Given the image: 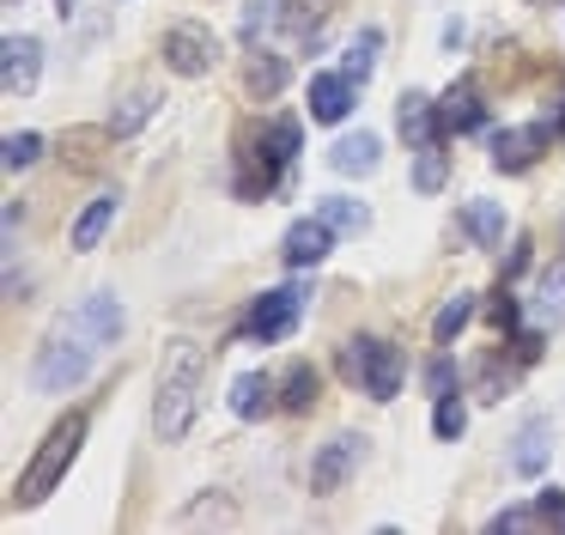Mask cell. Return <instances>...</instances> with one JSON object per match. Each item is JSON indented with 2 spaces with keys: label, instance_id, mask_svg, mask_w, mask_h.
<instances>
[{
  "label": "cell",
  "instance_id": "obj_1",
  "mask_svg": "<svg viewBox=\"0 0 565 535\" xmlns=\"http://www.w3.org/2000/svg\"><path fill=\"white\" fill-rule=\"evenodd\" d=\"M201 384H207V347H195V340H171L164 371H159V401H152V426H159L164 444H177V438L195 426Z\"/></svg>",
  "mask_w": 565,
  "mask_h": 535
},
{
  "label": "cell",
  "instance_id": "obj_2",
  "mask_svg": "<svg viewBox=\"0 0 565 535\" xmlns=\"http://www.w3.org/2000/svg\"><path fill=\"white\" fill-rule=\"evenodd\" d=\"M86 413H62V426H55V432L50 438H43V444H38V457H31V469L25 474H19V505H43V499H50L55 493V486H62V474L67 469H74V457H79V444H86Z\"/></svg>",
  "mask_w": 565,
  "mask_h": 535
},
{
  "label": "cell",
  "instance_id": "obj_3",
  "mask_svg": "<svg viewBox=\"0 0 565 535\" xmlns=\"http://www.w3.org/2000/svg\"><path fill=\"white\" fill-rule=\"evenodd\" d=\"M341 371L371 401H395V389H402V347H390L383 335H353L341 347Z\"/></svg>",
  "mask_w": 565,
  "mask_h": 535
},
{
  "label": "cell",
  "instance_id": "obj_4",
  "mask_svg": "<svg viewBox=\"0 0 565 535\" xmlns=\"http://www.w3.org/2000/svg\"><path fill=\"white\" fill-rule=\"evenodd\" d=\"M86 371H92V347L79 340V323H74L67 335H50V340L38 347V365H31V384H38L43 396H62V389L86 384Z\"/></svg>",
  "mask_w": 565,
  "mask_h": 535
},
{
  "label": "cell",
  "instance_id": "obj_5",
  "mask_svg": "<svg viewBox=\"0 0 565 535\" xmlns=\"http://www.w3.org/2000/svg\"><path fill=\"white\" fill-rule=\"evenodd\" d=\"M213 61H220V36L207 31V24L183 19L164 31V67L183 73V80H195V73H213Z\"/></svg>",
  "mask_w": 565,
  "mask_h": 535
},
{
  "label": "cell",
  "instance_id": "obj_6",
  "mask_svg": "<svg viewBox=\"0 0 565 535\" xmlns=\"http://www.w3.org/2000/svg\"><path fill=\"white\" fill-rule=\"evenodd\" d=\"M305 304H310V286L262 292V298L249 304V335H256V340H286L298 328V316H305Z\"/></svg>",
  "mask_w": 565,
  "mask_h": 535
},
{
  "label": "cell",
  "instance_id": "obj_7",
  "mask_svg": "<svg viewBox=\"0 0 565 535\" xmlns=\"http://www.w3.org/2000/svg\"><path fill=\"white\" fill-rule=\"evenodd\" d=\"M365 462V438L359 432H334L329 444L317 450V462H310V493H341V481H353V469Z\"/></svg>",
  "mask_w": 565,
  "mask_h": 535
},
{
  "label": "cell",
  "instance_id": "obj_8",
  "mask_svg": "<svg viewBox=\"0 0 565 535\" xmlns=\"http://www.w3.org/2000/svg\"><path fill=\"white\" fill-rule=\"evenodd\" d=\"M38 73H43L38 36H7L0 43V85H7V97H31L38 92Z\"/></svg>",
  "mask_w": 565,
  "mask_h": 535
},
{
  "label": "cell",
  "instance_id": "obj_9",
  "mask_svg": "<svg viewBox=\"0 0 565 535\" xmlns=\"http://www.w3.org/2000/svg\"><path fill=\"white\" fill-rule=\"evenodd\" d=\"M395 128H402V140L419 153V146L444 140V109L431 104L426 92H402V104H395Z\"/></svg>",
  "mask_w": 565,
  "mask_h": 535
},
{
  "label": "cell",
  "instance_id": "obj_10",
  "mask_svg": "<svg viewBox=\"0 0 565 535\" xmlns=\"http://www.w3.org/2000/svg\"><path fill=\"white\" fill-rule=\"evenodd\" d=\"M329 243H334V225L329 219H298L292 231H286V243H280V262L286 268H317L322 255H329Z\"/></svg>",
  "mask_w": 565,
  "mask_h": 535
},
{
  "label": "cell",
  "instance_id": "obj_11",
  "mask_svg": "<svg viewBox=\"0 0 565 535\" xmlns=\"http://www.w3.org/2000/svg\"><path fill=\"white\" fill-rule=\"evenodd\" d=\"M547 122H535V128H499L492 134V165L499 170H529L541 158V146H547Z\"/></svg>",
  "mask_w": 565,
  "mask_h": 535
},
{
  "label": "cell",
  "instance_id": "obj_12",
  "mask_svg": "<svg viewBox=\"0 0 565 535\" xmlns=\"http://www.w3.org/2000/svg\"><path fill=\"white\" fill-rule=\"evenodd\" d=\"M353 97H359V85L347 80V73H317V80H310V116L317 122H347Z\"/></svg>",
  "mask_w": 565,
  "mask_h": 535
},
{
  "label": "cell",
  "instance_id": "obj_13",
  "mask_svg": "<svg viewBox=\"0 0 565 535\" xmlns=\"http://www.w3.org/2000/svg\"><path fill=\"white\" fill-rule=\"evenodd\" d=\"M547 457H553V426L541 420H529L523 432H516V450H511V474H523V481H535L541 469H547Z\"/></svg>",
  "mask_w": 565,
  "mask_h": 535
},
{
  "label": "cell",
  "instance_id": "obj_14",
  "mask_svg": "<svg viewBox=\"0 0 565 535\" xmlns=\"http://www.w3.org/2000/svg\"><path fill=\"white\" fill-rule=\"evenodd\" d=\"M444 134H468V128H480L487 122V109H480V85L475 80H456L450 92H444Z\"/></svg>",
  "mask_w": 565,
  "mask_h": 535
},
{
  "label": "cell",
  "instance_id": "obj_15",
  "mask_svg": "<svg viewBox=\"0 0 565 535\" xmlns=\"http://www.w3.org/2000/svg\"><path fill=\"white\" fill-rule=\"evenodd\" d=\"M329 165L341 170V177H371V170H377V134H347V140H334Z\"/></svg>",
  "mask_w": 565,
  "mask_h": 535
},
{
  "label": "cell",
  "instance_id": "obj_16",
  "mask_svg": "<svg viewBox=\"0 0 565 535\" xmlns=\"http://www.w3.org/2000/svg\"><path fill=\"white\" fill-rule=\"evenodd\" d=\"M79 328H86L92 340H116L122 335V304L110 298V292H92L86 304H79V316H74Z\"/></svg>",
  "mask_w": 565,
  "mask_h": 535
},
{
  "label": "cell",
  "instance_id": "obj_17",
  "mask_svg": "<svg viewBox=\"0 0 565 535\" xmlns=\"http://www.w3.org/2000/svg\"><path fill=\"white\" fill-rule=\"evenodd\" d=\"M268 408H274V384L262 371H244L232 384V413H237V420H262Z\"/></svg>",
  "mask_w": 565,
  "mask_h": 535
},
{
  "label": "cell",
  "instance_id": "obj_18",
  "mask_svg": "<svg viewBox=\"0 0 565 535\" xmlns=\"http://www.w3.org/2000/svg\"><path fill=\"white\" fill-rule=\"evenodd\" d=\"M462 231L480 243V250H499V238H504V213H499V201H468V207H462Z\"/></svg>",
  "mask_w": 565,
  "mask_h": 535
},
{
  "label": "cell",
  "instance_id": "obj_19",
  "mask_svg": "<svg viewBox=\"0 0 565 535\" xmlns=\"http://www.w3.org/2000/svg\"><path fill=\"white\" fill-rule=\"evenodd\" d=\"M110 219H116V189L92 195V207L79 213V225H74V250H98V238L110 231Z\"/></svg>",
  "mask_w": 565,
  "mask_h": 535
},
{
  "label": "cell",
  "instance_id": "obj_20",
  "mask_svg": "<svg viewBox=\"0 0 565 535\" xmlns=\"http://www.w3.org/2000/svg\"><path fill=\"white\" fill-rule=\"evenodd\" d=\"M535 316L547 328L565 323V262H553L547 274H541V292H535Z\"/></svg>",
  "mask_w": 565,
  "mask_h": 535
},
{
  "label": "cell",
  "instance_id": "obj_21",
  "mask_svg": "<svg viewBox=\"0 0 565 535\" xmlns=\"http://www.w3.org/2000/svg\"><path fill=\"white\" fill-rule=\"evenodd\" d=\"M286 7H292V0H249V12H244V24H237V36L256 49L262 36L274 31V24H286Z\"/></svg>",
  "mask_w": 565,
  "mask_h": 535
},
{
  "label": "cell",
  "instance_id": "obj_22",
  "mask_svg": "<svg viewBox=\"0 0 565 535\" xmlns=\"http://www.w3.org/2000/svg\"><path fill=\"white\" fill-rule=\"evenodd\" d=\"M468 316H475V298H468V292H450V304H438V316H431V340L450 347V340L468 328Z\"/></svg>",
  "mask_w": 565,
  "mask_h": 535
},
{
  "label": "cell",
  "instance_id": "obj_23",
  "mask_svg": "<svg viewBox=\"0 0 565 535\" xmlns=\"http://www.w3.org/2000/svg\"><path fill=\"white\" fill-rule=\"evenodd\" d=\"M377 49H383V31H377V24H365V31H359L353 36V49H347V80H353V85H365L371 80V67H377Z\"/></svg>",
  "mask_w": 565,
  "mask_h": 535
},
{
  "label": "cell",
  "instance_id": "obj_24",
  "mask_svg": "<svg viewBox=\"0 0 565 535\" xmlns=\"http://www.w3.org/2000/svg\"><path fill=\"white\" fill-rule=\"evenodd\" d=\"M450 182V153H438V140L419 146V165H414V189L419 195H438Z\"/></svg>",
  "mask_w": 565,
  "mask_h": 535
},
{
  "label": "cell",
  "instance_id": "obj_25",
  "mask_svg": "<svg viewBox=\"0 0 565 535\" xmlns=\"http://www.w3.org/2000/svg\"><path fill=\"white\" fill-rule=\"evenodd\" d=\"M262 146H268V158L286 170V165H292V153L305 146V128H298L292 116H280V122H268V134H262Z\"/></svg>",
  "mask_w": 565,
  "mask_h": 535
},
{
  "label": "cell",
  "instance_id": "obj_26",
  "mask_svg": "<svg viewBox=\"0 0 565 535\" xmlns=\"http://www.w3.org/2000/svg\"><path fill=\"white\" fill-rule=\"evenodd\" d=\"M152 109H159V97H152V92H128L122 104H116V116H110V134H116V140H128Z\"/></svg>",
  "mask_w": 565,
  "mask_h": 535
},
{
  "label": "cell",
  "instance_id": "obj_27",
  "mask_svg": "<svg viewBox=\"0 0 565 535\" xmlns=\"http://www.w3.org/2000/svg\"><path fill=\"white\" fill-rule=\"evenodd\" d=\"M280 85H286V61L268 55V49H256V55H249V92H256V97H274Z\"/></svg>",
  "mask_w": 565,
  "mask_h": 535
},
{
  "label": "cell",
  "instance_id": "obj_28",
  "mask_svg": "<svg viewBox=\"0 0 565 535\" xmlns=\"http://www.w3.org/2000/svg\"><path fill=\"white\" fill-rule=\"evenodd\" d=\"M317 213L329 219L334 231H365V225H371L365 201H347V195H322V207H317Z\"/></svg>",
  "mask_w": 565,
  "mask_h": 535
},
{
  "label": "cell",
  "instance_id": "obj_29",
  "mask_svg": "<svg viewBox=\"0 0 565 535\" xmlns=\"http://www.w3.org/2000/svg\"><path fill=\"white\" fill-rule=\"evenodd\" d=\"M310 401H317V371H310V365H292V377H286V396H280V408H286V413H305Z\"/></svg>",
  "mask_w": 565,
  "mask_h": 535
},
{
  "label": "cell",
  "instance_id": "obj_30",
  "mask_svg": "<svg viewBox=\"0 0 565 535\" xmlns=\"http://www.w3.org/2000/svg\"><path fill=\"white\" fill-rule=\"evenodd\" d=\"M38 153H43V134H7V140H0V165L7 170L38 165Z\"/></svg>",
  "mask_w": 565,
  "mask_h": 535
},
{
  "label": "cell",
  "instance_id": "obj_31",
  "mask_svg": "<svg viewBox=\"0 0 565 535\" xmlns=\"http://www.w3.org/2000/svg\"><path fill=\"white\" fill-rule=\"evenodd\" d=\"M462 426H468V408L456 401V389H450V396H438V408H431V432H438V438H462Z\"/></svg>",
  "mask_w": 565,
  "mask_h": 535
},
{
  "label": "cell",
  "instance_id": "obj_32",
  "mask_svg": "<svg viewBox=\"0 0 565 535\" xmlns=\"http://www.w3.org/2000/svg\"><path fill=\"white\" fill-rule=\"evenodd\" d=\"M535 517L547 523V529L565 535V493H553V486H547V493H535Z\"/></svg>",
  "mask_w": 565,
  "mask_h": 535
},
{
  "label": "cell",
  "instance_id": "obj_33",
  "mask_svg": "<svg viewBox=\"0 0 565 535\" xmlns=\"http://www.w3.org/2000/svg\"><path fill=\"white\" fill-rule=\"evenodd\" d=\"M450 389H456V365L438 353V359L426 365V396H450Z\"/></svg>",
  "mask_w": 565,
  "mask_h": 535
},
{
  "label": "cell",
  "instance_id": "obj_34",
  "mask_svg": "<svg viewBox=\"0 0 565 535\" xmlns=\"http://www.w3.org/2000/svg\"><path fill=\"white\" fill-rule=\"evenodd\" d=\"M529 523H541V517H535V511H523V505H511V511L492 517V529H529Z\"/></svg>",
  "mask_w": 565,
  "mask_h": 535
},
{
  "label": "cell",
  "instance_id": "obj_35",
  "mask_svg": "<svg viewBox=\"0 0 565 535\" xmlns=\"http://www.w3.org/2000/svg\"><path fill=\"white\" fill-rule=\"evenodd\" d=\"M67 7H74V0H62V12H67Z\"/></svg>",
  "mask_w": 565,
  "mask_h": 535
}]
</instances>
